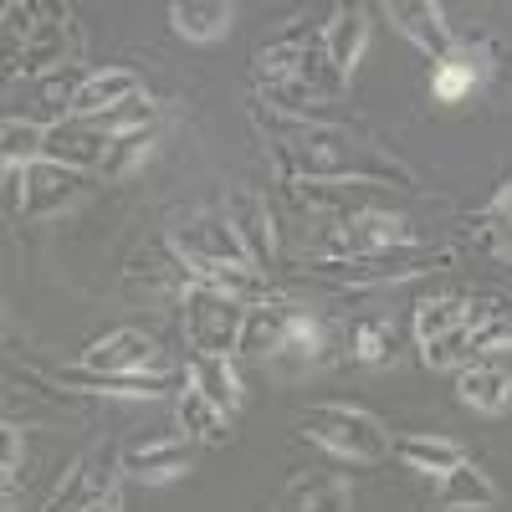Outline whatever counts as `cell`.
I'll list each match as a JSON object with an SVG mask.
<instances>
[{"label": "cell", "mask_w": 512, "mask_h": 512, "mask_svg": "<svg viewBox=\"0 0 512 512\" xmlns=\"http://www.w3.org/2000/svg\"><path fill=\"white\" fill-rule=\"evenodd\" d=\"M180 431L190 441H205V446H226L231 441V415L216 410L205 395L195 390H180Z\"/></svg>", "instance_id": "cell-33"}, {"label": "cell", "mask_w": 512, "mask_h": 512, "mask_svg": "<svg viewBox=\"0 0 512 512\" xmlns=\"http://www.w3.org/2000/svg\"><path fill=\"white\" fill-rule=\"evenodd\" d=\"M303 436L333 456H344V461H384L395 451L390 431H384V420L359 410V405H308L303 410Z\"/></svg>", "instance_id": "cell-3"}, {"label": "cell", "mask_w": 512, "mask_h": 512, "mask_svg": "<svg viewBox=\"0 0 512 512\" xmlns=\"http://www.w3.org/2000/svg\"><path fill=\"white\" fill-rule=\"evenodd\" d=\"M88 169H67L52 159H36L31 169H21V221H52L62 210H72L88 195Z\"/></svg>", "instance_id": "cell-10"}, {"label": "cell", "mask_w": 512, "mask_h": 512, "mask_svg": "<svg viewBox=\"0 0 512 512\" xmlns=\"http://www.w3.org/2000/svg\"><path fill=\"white\" fill-rule=\"evenodd\" d=\"M82 82H88V72L62 67V72H47V77H31L26 82V98H31V108L47 118V128H52V123L72 118V98H77ZM41 118H31V123H41Z\"/></svg>", "instance_id": "cell-26"}, {"label": "cell", "mask_w": 512, "mask_h": 512, "mask_svg": "<svg viewBox=\"0 0 512 512\" xmlns=\"http://www.w3.org/2000/svg\"><path fill=\"white\" fill-rule=\"evenodd\" d=\"M466 328H472L477 354H502V349H512V297H502V292L466 297Z\"/></svg>", "instance_id": "cell-22"}, {"label": "cell", "mask_w": 512, "mask_h": 512, "mask_svg": "<svg viewBox=\"0 0 512 512\" xmlns=\"http://www.w3.org/2000/svg\"><path fill=\"white\" fill-rule=\"evenodd\" d=\"M451 267V251L446 246H390V251H374V256H354V262H313L308 272L328 277V282H344V287H384V282H410L420 272H441Z\"/></svg>", "instance_id": "cell-5"}, {"label": "cell", "mask_w": 512, "mask_h": 512, "mask_svg": "<svg viewBox=\"0 0 512 512\" xmlns=\"http://www.w3.org/2000/svg\"><path fill=\"white\" fill-rule=\"evenodd\" d=\"M236 11L226 6V0H175L169 6V26H175L185 41H200V47H210V41H221L231 31Z\"/></svg>", "instance_id": "cell-24"}, {"label": "cell", "mask_w": 512, "mask_h": 512, "mask_svg": "<svg viewBox=\"0 0 512 512\" xmlns=\"http://www.w3.org/2000/svg\"><path fill=\"white\" fill-rule=\"evenodd\" d=\"M154 139H159V128H139V134H123V139H113V144H108V159H103L98 175H108V180L128 175V169H134L139 159H149Z\"/></svg>", "instance_id": "cell-34"}, {"label": "cell", "mask_w": 512, "mask_h": 512, "mask_svg": "<svg viewBox=\"0 0 512 512\" xmlns=\"http://www.w3.org/2000/svg\"><path fill=\"white\" fill-rule=\"evenodd\" d=\"M169 246H175L185 267H251L226 210H195V216H185L169 231Z\"/></svg>", "instance_id": "cell-8"}, {"label": "cell", "mask_w": 512, "mask_h": 512, "mask_svg": "<svg viewBox=\"0 0 512 512\" xmlns=\"http://www.w3.org/2000/svg\"><path fill=\"white\" fill-rule=\"evenodd\" d=\"M415 226L400 210H359V216H328L313 236V262H354V256H374L390 246H410Z\"/></svg>", "instance_id": "cell-2"}, {"label": "cell", "mask_w": 512, "mask_h": 512, "mask_svg": "<svg viewBox=\"0 0 512 512\" xmlns=\"http://www.w3.org/2000/svg\"><path fill=\"white\" fill-rule=\"evenodd\" d=\"M144 93V77L134 67H103V72H88V82L77 88L72 98V118H98L128 98H139Z\"/></svg>", "instance_id": "cell-20"}, {"label": "cell", "mask_w": 512, "mask_h": 512, "mask_svg": "<svg viewBox=\"0 0 512 512\" xmlns=\"http://www.w3.org/2000/svg\"><path fill=\"white\" fill-rule=\"evenodd\" d=\"M369 47V11L364 6H338L328 21H323V57L333 62V72H354L359 57Z\"/></svg>", "instance_id": "cell-19"}, {"label": "cell", "mask_w": 512, "mask_h": 512, "mask_svg": "<svg viewBox=\"0 0 512 512\" xmlns=\"http://www.w3.org/2000/svg\"><path fill=\"white\" fill-rule=\"evenodd\" d=\"M482 236L497 256H507L512 262V180L497 190V200L487 205V216H482Z\"/></svg>", "instance_id": "cell-36"}, {"label": "cell", "mask_w": 512, "mask_h": 512, "mask_svg": "<svg viewBox=\"0 0 512 512\" xmlns=\"http://www.w3.org/2000/svg\"><path fill=\"white\" fill-rule=\"evenodd\" d=\"M226 216H231V226H236V236H241V246H246V262L256 267V272H272L277 267V231H272V210H267V195H256V190H231L226 195Z\"/></svg>", "instance_id": "cell-13"}, {"label": "cell", "mask_w": 512, "mask_h": 512, "mask_svg": "<svg viewBox=\"0 0 512 512\" xmlns=\"http://www.w3.org/2000/svg\"><path fill=\"white\" fill-rule=\"evenodd\" d=\"M82 512H118V497H108V502H93V507H82Z\"/></svg>", "instance_id": "cell-39"}, {"label": "cell", "mask_w": 512, "mask_h": 512, "mask_svg": "<svg viewBox=\"0 0 512 512\" xmlns=\"http://www.w3.org/2000/svg\"><path fill=\"white\" fill-rule=\"evenodd\" d=\"M277 159L292 180H313V185H395L410 190L415 175L410 164H400L395 154H384L374 139L354 134L344 123L328 118H277V139H272Z\"/></svg>", "instance_id": "cell-1"}, {"label": "cell", "mask_w": 512, "mask_h": 512, "mask_svg": "<svg viewBox=\"0 0 512 512\" xmlns=\"http://www.w3.org/2000/svg\"><path fill=\"white\" fill-rule=\"evenodd\" d=\"M190 461H195V441L180 436V431H169V425H159V431L123 446V477H134V482H175V477L190 472Z\"/></svg>", "instance_id": "cell-11"}, {"label": "cell", "mask_w": 512, "mask_h": 512, "mask_svg": "<svg viewBox=\"0 0 512 512\" xmlns=\"http://www.w3.org/2000/svg\"><path fill=\"white\" fill-rule=\"evenodd\" d=\"M349 354L359 359V364H369V369H390V364H400V328H395V318H359L354 328H349Z\"/></svg>", "instance_id": "cell-28"}, {"label": "cell", "mask_w": 512, "mask_h": 512, "mask_svg": "<svg viewBox=\"0 0 512 512\" xmlns=\"http://www.w3.org/2000/svg\"><path fill=\"white\" fill-rule=\"evenodd\" d=\"M456 400L482 410V415H507L512 410V374L502 364H487V359L466 364V369H456Z\"/></svg>", "instance_id": "cell-21"}, {"label": "cell", "mask_w": 512, "mask_h": 512, "mask_svg": "<svg viewBox=\"0 0 512 512\" xmlns=\"http://www.w3.org/2000/svg\"><path fill=\"white\" fill-rule=\"evenodd\" d=\"M77 57V26H72V11L67 6H41V21L36 31L26 36V47L6 62V77L16 82V72L31 82V77H47V72H62L72 67Z\"/></svg>", "instance_id": "cell-9"}, {"label": "cell", "mask_w": 512, "mask_h": 512, "mask_svg": "<svg viewBox=\"0 0 512 512\" xmlns=\"http://www.w3.org/2000/svg\"><path fill=\"white\" fill-rule=\"evenodd\" d=\"M0 159H6V169H31L36 159H47V123L6 113V123H0Z\"/></svg>", "instance_id": "cell-31"}, {"label": "cell", "mask_w": 512, "mask_h": 512, "mask_svg": "<svg viewBox=\"0 0 512 512\" xmlns=\"http://www.w3.org/2000/svg\"><path fill=\"white\" fill-rule=\"evenodd\" d=\"M190 390H195V395H205L210 405L226 410V415H236V410H241V379H236L231 359L195 354V359H190Z\"/></svg>", "instance_id": "cell-30"}, {"label": "cell", "mask_w": 512, "mask_h": 512, "mask_svg": "<svg viewBox=\"0 0 512 512\" xmlns=\"http://www.w3.org/2000/svg\"><path fill=\"white\" fill-rule=\"evenodd\" d=\"M303 313H308V308L287 303V297H267V303L246 308V328H241V349H236V354L267 369V359L287 344V333L297 328V318H303Z\"/></svg>", "instance_id": "cell-15"}, {"label": "cell", "mask_w": 512, "mask_h": 512, "mask_svg": "<svg viewBox=\"0 0 512 512\" xmlns=\"http://www.w3.org/2000/svg\"><path fill=\"white\" fill-rule=\"evenodd\" d=\"M180 328L190 338L195 354H210V359H231L241 349V328H246V303L231 292H216V287H185L180 297Z\"/></svg>", "instance_id": "cell-4"}, {"label": "cell", "mask_w": 512, "mask_h": 512, "mask_svg": "<svg viewBox=\"0 0 512 512\" xmlns=\"http://www.w3.org/2000/svg\"><path fill=\"white\" fill-rule=\"evenodd\" d=\"M482 77H487V52L456 41V52L446 62H436V72H431V98L436 103H461V98H472V88H482Z\"/></svg>", "instance_id": "cell-23"}, {"label": "cell", "mask_w": 512, "mask_h": 512, "mask_svg": "<svg viewBox=\"0 0 512 512\" xmlns=\"http://www.w3.org/2000/svg\"><path fill=\"white\" fill-rule=\"evenodd\" d=\"M492 502H497V482L482 472L472 456H466L456 472L441 477V507H446V512H482V507H492Z\"/></svg>", "instance_id": "cell-27"}, {"label": "cell", "mask_w": 512, "mask_h": 512, "mask_svg": "<svg viewBox=\"0 0 512 512\" xmlns=\"http://www.w3.org/2000/svg\"><path fill=\"white\" fill-rule=\"evenodd\" d=\"M323 41V26H287L282 36H272V41H262L256 47V57H251V72H256V82L272 93V88H282V82H292L297 72H303V62H308V52Z\"/></svg>", "instance_id": "cell-16"}, {"label": "cell", "mask_w": 512, "mask_h": 512, "mask_svg": "<svg viewBox=\"0 0 512 512\" xmlns=\"http://www.w3.org/2000/svg\"><path fill=\"white\" fill-rule=\"evenodd\" d=\"M118 482H123V446L103 441V446L82 451L67 466L57 492L47 497V507H41V512H82V507H93V502H108V497H118Z\"/></svg>", "instance_id": "cell-7"}, {"label": "cell", "mask_w": 512, "mask_h": 512, "mask_svg": "<svg viewBox=\"0 0 512 512\" xmlns=\"http://www.w3.org/2000/svg\"><path fill=\"white\" fill-rule=\"evenodd\" d=\"M425 369H466V364H477V344H472V328H456L451 338H441V344H425L420 349Z\"/></svg>", "instance_id": "cell-35"}, {"label": "cell", "mask_w": 512, "mask_h": 512, "mask_svg": "<svg viewBox=\"0 0 512 512\" xmlns=\"http://www.w3.org/2000/svg\"><path fill=\"white\" fill-rule=\"evenodd\" d=\"M384 16H390V26H395L400 36H410L431 62H446V57L456 52V36H451L446 11L436 6V0H395Z\"/></svg>", "instance_id": "cell-17"}, {"label": "cell", "mask_w": 512, "mask_h": 512, "mask_svg": "<svg viewBox=\"0 0 512 512\" xmlns=\"http://www.w3.org/2000/svg\"><path fill=\"white\" fill-rule=\"evenodd\" d=\"M108 134H98L93 128V118H62V123H52L47 128V159L52 164H67V169H103V159H108Z\"/></svg>", "instance_id": "cell-18"}, {"label": "cell", "mask_w": 512, "mask_h": 512, "mask_svg": "<svg viewBox=\"0 0 512 512\" xmlns=\"http://www.w3.org/2000/svg\"><path fill=\"white\" fill-rule=\"evenodd\" d=\"M277 512H349V487L328 472H303L287 482Z\"/></svg>", "instance_id": "cell-25"}, {"label": "cell", "mask_w": 512, "mask_h": 512, "mask_svg": "<svg viewBox=\"0 0 512 512\" xmlns=\"http://www.w3.org/2000/svg\"><path fill=\"white\" fill-rule=\"evenodd\" d=\"M36 21H41L36 0H11V6H6V62L26 47V36L36 31Z\"/></svg>", "instance_id": "cell-37"}, {"label": "cell", "mask_w": 512, "mask_h": 512, "mask_svg": "<svg viewBox=\"0 0 512 512\" xmlns=\"http://www.w3.org/2000/svg\"><path fill=\"white\" fill-rule=\"evenodd\" d=\"M62 384H72V390H88V395H118V400H159L169 390H190V369L175 374H93V369H57Z\"/></svg>", "instance_id": "cell-14"}, {"label": "cell", "mask_w": 512, "mask_h": 512, "mask_svg": "<svg viewBox=\"0 0 512 512\" xmlns=\"http://www.w3.org/2000/svg\"><path fill=\"white\" fill-rule=\"evenodd\" d=\"M0 487H6V502L16 497V482H21V431L16 425H6V436H0Z\"/></svg>", "instance_id": "cell-38"}, {"label": "cell", "mask_w": 512, "mask_h": 512, "mask_svg": "<svg viewBox=\"0 0 512 512\" xmlns=\"http://www.w3.org/2000/svg\"><path fill=\"white\" fill-rule=\"evenodd\" d=\"M395 456L410 466V472L436 477V482L466 461V451H461L456 441H446V436H400V441H395Z\"/></svg>", "instance_id": "cell-29"}, {"label": "cell", "mask_w": 512, "mask_h": 512, "mask_svg": "<svg viewBox=\"0 0 512 512\" xmlns=\"http://www.w3.org/2000/svg\"><path fill=\"white\" fill-rule=\"evenodd\" d=\"M349 354V328H338L333 318H318V313H303L297 328L287 333V344L267 359V374L292 384V379H308L328 364H338Z\"/></svg>", "instance_id": "cell-6"}, {"label": "cell", "mask_w": 512, "mask_h": 512, "mask_svg": "<svg viewBox=\"0 0 512 512\" xmlns=\"http://www.w3.org/2000/svg\"><path fill=\"white\" fill-rule=\"evenodd\" d=\"M456 328H466V297L456 292H441V297H425V303L415 308V344H441V338H451Z\"/></svg>", "instance_id": "cell-32"}, {"label": "cell", "mask_w": 512, "mask_h": 512, "mask_svg": "<svg viewBox=\"0 0 512 512\" xmlns=\"http://www.w3.org/2000/svg\"><path fill=\"white\" fill-rule=\"evenodd\" d=\"M82 369L93 374H164V349L139 328H113L82 349Z\"/></svg>", "instance_id": "cell-12"}]
</instances>
